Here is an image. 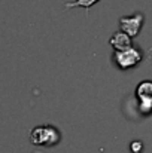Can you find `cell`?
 <instances>
[{"label":"cell","instance_id":"7","mask_svg":"<svg viewBox=\"0 0 152 153\" xmlns=\"http://www.w3.org/2000/svg\"><path fill=\"white\" fill-rule=\"evenodd\" d=\"M142 149H143V144H142L140 141H134V143H131V150H133V153H140L142 152Z\"/></svg>","mask_w":152,"mask_h":153},{"label":"cell","instance_id":"6","mask_svg":"<svg viewBox=\"0 0 152 153\" xmlns=\"http://www.w3.org/2000/svg\"><path fill=\"white\" fill-rule=\"evenodd\" d=\"M99 0H76V1H70V3H66L64 4V9H70V7H84L87 15L90 13V7L97 3Z\"/></svg>","mask_w":152,"mask_h":153},{"label":"cell","instance_id":"4","mask_svg":"<svg viewBox=\"0 0 152 153\" xmlns=\"http://www.w3.org/2000/svg\"><path fill=\"white\" fill-rule=\"evenodd\" d=\"M136 95L140 100V107L142 108H152V82L145 80L142 82L137 89H136Z\"/></svg>","mask_w":152,"mask_h":153},{"label":"cell","instance_id":"5","mask_svg":"<svg viewBox=\"0 0 152 153\" xmlns=\"http://www.w3.org/2000/svg\"><path fill=\"white\" fill-rule=\"evenodd\" d=\"M109 43H110V46L115 51H124V49H127V48L131 46V37H128L122 31H116V33L112 34Z\"/></svg>","mask_w":152,"mask_h":153},{"label":"cell","instance_id":"3","mask_svg":"<svg viewBox=\"0 0 152 153\" xmlns=\"http://www.w3.org/2000/svg\"><path fill=\"white\" fill-rule=\"evenodd\" d=\"M119 25H121V31L133 39L139 34V31L143 25V15L136 13V15H131V16H121Z\"/></svg>","mask_w":152,"mask_h":153},{"label":"cell","instance_id":"1","mask_svg":"<svg viewBox=\"0 0 152 153\" xmlns=\"http://www.w3.org/2000/svg\"><path fill=\"white\" fill-rule=\"evenodd\" d=\"M30 141L34 146H54L60 141V132L54 126H36L30 132Z\"/></svg>","mask_w":152,"mask_h":153},{"label":"cell","instance_id":"2","mask_svg":"<svg viewBox=\"0 0 152 153\" xmlns=\"http://www.w3.org/2000/svg\"><path fill=\"white\" fill-rule=\"evenodd\" d=\"M113 58H115V62L119 68L127 70V68H131V67L137 65L142 59V55L136 48L130 46L124 51H115Z\"/></svg>","mask_w":152,"mask_h":153}]
</instances>
